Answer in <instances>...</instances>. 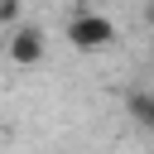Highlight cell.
Listing matches in <instances>:
<instances>
[{
  "mask_svg": "<svg viewBox=\"0 0 154 154\" xmlns=\"http://www.w3.org/2000/svg\"><path fill=\"white\" fill-rule=\"evenodd\" d=\"M67 43L82 48V53H96V48L116 43V19L101 14V10H77L67 19Z\"/></svg>",
  "mask_w": 154,
  "mask_h": 154,
  "instance_id": "6da1fadb",
  "label": "cell"
},
{
  "mask_svg": "<svg viewBox=\"0 0 154 154\" xmlns=\"http://www.w3.org/2000/svg\"><path fill=\"white\" fill-rule=\"evenodd\" d=\"M5 53H10V63H14V67H38V63H43V53H48V38H43V29H38V24H19V29L5 38Z\"/></svg>",
  "mask_w": 154,
  "mask_h": 154,
  "instance_id": "7a4b0ae2",
  "label": "cell"
},
{
  "mask_svg": "<svg viewBox=\"0 0 154 154\" xmlns=\"http://www.w3.org/2000/svg\"><path fill=\"white\" fill-rule=\"evenodd\" d=\"M125 106H130V116H135L140 125H149V130H154V96H144V91H130V101H125Z\"/></svg>",
  "mask_w": 154,
  "mask_h": 154,
  "instance_id": "3957f363",
  "label": "cell"
},
{
  "mask_svg": "<svg viewBox=\"0 0 154 154\" xmlns=\"http://www.w3.org/2000/svg\"><path fill=\"white\" fill-rule=\"evenodd\" d=\"M19 19H24V5H19V0H0V29H10V34H14V29H19Z\"/></svg>",
  "mask_w": 154,
  "mask_h": 154,
  "instance_id": "277c9868",
  "label": "cell"
},
{
  "mask_svg": "<svg viewBox=\"0 0 154 154\" xmlns=\"http://www.w3.org/2000/svg\"><path fill=\"white\" fill-rule=\"evenodd\" d=\"M144 24H149V29H154V0H149V5H144Z\"/></svg>",
  "mask_w": 154,
  "mask_h": 154,
  "instance_id": "5b68a950",
  "label": "cell"
}]
</instances>
